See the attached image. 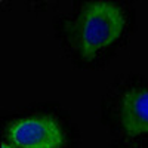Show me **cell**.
<instances>
[{
    "instance_id": "obj_1",
    "label": "cell",
    "mask_w": 148,
    "mask_h": 148,
    "mask_svg": "<svg viewBox=\"0 0 148 148\" xmlns=\"http://www.w3.org/2000/svg\"><path fill=\"white\" fill-rule=\"evenodd\" d=\"M126 18L120 6L111 2H96L86 8L77 22V46L84 58H93L125 30Z\"/></svg>"
},
{
    "instance_id": "obj_2",
    "label": "cell",
    "mask_w": 148,
    "mask_h": 148,
    "mask_svg": "<svg viewBox=\"0 0 148 148\" xmlns=\"http://www.w3.org/2000/svg\"><path fill=\"white\" fill-rule=\"evenodd\" d=\"M8 136L21 148H62L65 144L62 127L49 116H31L15 121Z\"/></svg>"
},
{
    "instance_id": "obj_3",
    "label": "cell",
    "mask_w": 148,
    "mask_h": 148,
    "mask_svg": "<svg viewBox=\"0 0 148 148\" xmlns=\"http://www.w3.org/2000/svg\"><path fill=\"white\" fill-rule=\"evenodd\" d=\"M120 121L130 136L148 133V89H135L123 98Z\"/></svg>"
},
{
    "instance_id": "obj_4",
    "label": "cell",
    "mask_w": 148,
    "mask_h": 148,
    "mask_svg": "<svg viewBox=\"0 0 148 148\" xmlns=\"http://www.w3.org/2000/svg\"><path fill=\"white\" fill-rule=\"evenodd\" d=\"M2 148H14L10 144H8V142H2Z\"/></svg>"
}]
</instances>
